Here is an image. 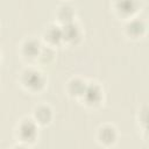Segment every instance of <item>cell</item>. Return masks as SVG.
I'll use <instances>...</instances> for the list:
<instances>
[{
    "label": "cell",
    "mask_w": 149,
    "mask_h": 149,
    "mask_svg": "<svg viewBox=\"0 0 149 149\" xmlns=\"http://www.w3.org/2000/svg\"><path fill=\"white\" fill-rule=\"evenodd\" d=\"M34 115H35V119L37 120V122L44 125V123H48L49 122L50 116H51V112H50V108L49 107H47V106H40L34 112Z\"/></svg>",
    "instance_id": "cell-4"
},
{
    "label": "cell",
    "mask_w": 149,
    "mask_h": 149,
    "mask_svg": "<svg viewBox=\"0 0 149 149\" xmlns=\"http://www.w3.org/2000/svg\"><path fill=\"white\" fill-rule=\"evenodd\" d=\"M136 8L135 5V0H121L120 5H119V9L122 12H127V13H132L134 12Z\"/></svg>",
    "instance_id": "cell-11"
},
{
    "label": "cell",
    "mask_w": 149,
    "mask_h": 149,
    "mask_svg": "<svg viewBox=\"0 0 149 149\" xmlns=\"http://www.w3.org/2000/svg\"><path fill=\"white\" fill-rule=\"evenodd\" d=\"M57 16H58V20L63 23H70L71 20H72V16H73V10L71 7L69 6H62L57 13Z\"/></svg>",
    "instance_id": "cell-7"
},
{
    "label": "cell",
    "mask_w": 149,
    "mask_h": 149,
    "mask_svg": "<svg viewBox=\"0 0 149 149\" xmlns=\"http://www.w3.org/2000/svg\"><path fill=\"white\" fill-rule=\"evenodd\" d=\"M40 44L34 40H29L23 44V54L28 57H35L40 54Z\"/></svg>",
    "instance_id": "cell-5"
},
{
    "label": "cell",
    "mask_w": 149,
    "mask_h": 149,
    "mask_svg": "<svg viewBox=\"0 0 149 149\" xmlns=\"http://www.w3.org/2000/svg\"><path fill=\"white\" fill-rule=\"evenodd\" d=\"M127 30L129 31V34L130 35H134V36H137L139 34H141V31L143 30V24H142V22H140V21H132L127 27Z\"/></svg>",
    "instance_id": "cell-10"
},
{
    "label": "cell",
    "mask_w": 149,
    "mask_h": 149,
    "mask_svg": "<svg viewBox=\"0 0 149 149\" xmlns=\"http://www.w3.org/2000/svg\"><path fill=\"white\" fill-rule=\"evenodd\" d=\"M44 38L50 43L59 42L62 40V29H58V27L56 26H50L44 33Z\"/></svg>",
    "instance_id": "cell-3"
},
{
    "label": "cell",
    "mask_w": 149,
    "mask_h": 149,
    "mask_svg": "<svg viewBox=\"0 0 149 149\" xmlns=\"http://www.w3.org/2000/svg\"><path fill=\"white\" fill-rule=\"evenodd\" d=\"M22 81L27 87L33 88V90L38 88V86H42V84H43V79L41 77V73L36 72V71H27L23 76Z\"/></svg>",
    "instance_id": "cell-1"
},
{
    "label": "cell",
    "mask_w": 149,
    "mask_h": 149,
    "mask_svg": "<svg viewBox=\"0 0 149 149\" xmlns=\"http://www.w3.org/2000/svg\"><path fill=\"white\" fill-rule=\"evenodd\" d=\"M20 134L23 137V141L33 140L35 136V127L34 125L28 120V122H23L20 127Z\"/></svg>",
    "instance_id": "cell-6"
},
{
    "label": "cell",
    "mask_w": 149,
    "mask_h": 149,
    "mask_svg": "<svg viewBox=\"0 0 149 149\" xmlns=\"http://www.w3.org/2000/svg\"><path fill=\"white\" fill-rule=\"evenodd\" d=\"M100 134V140L102 142H113L114 137H115V134H114V129L111 128V127H104L100 129L99 132Z\"/></svg>",
    "instance_id": "cell-8"
},
{
    "label": "cell",
    "mask_w": 149,
    "mask_h": 149,
    "mask_svg": "<svg viewBox=\"0 0 149 149\" xmlns=\"http://www.w3.org/2000/svg\"><path fill=\"white\" fill-rule=\"evenodd\" d=\"M80 36L79 33V28L73 24L72 22L66 23L64 26V28L62 29V40L68 41V42H74L76 40H78Z\"/></svg>",
    "instance_id": "cell-2"
},
{
    "label": "cell",
    "mask_w": 149,
    "mask_h": 149,
    "mask_svg": "<svg viewBox=\"0 0 149 149\" xmlns=\"http://www.w3.org/2000/svg\"><path fill=\"white\" fill-rule=\"evenodd\" d=\"M78 87H85V83H83L81 80L78 79H73L70 81V92L73 95H83L84 91L79 90Z\"/></svg>",
    "instance_id": "cell-9"
}]
</instances>
